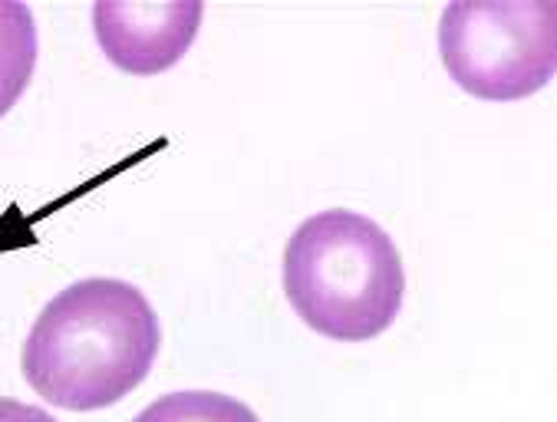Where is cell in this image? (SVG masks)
<instances>
[{
    "instance_id": "6da1fadb",
    "label": "cell",
    "mask_w": 557,
    "mask_h": 422,
    "mask_svg": "<svg viewBox=\"0 0 557 422\" xmlns=\"http://www.w3.org/2000/svg\"><path fill=\"white\" fill-rule=\"evenodd\" d=\"M159 347V313L136 284L86 277L40 310L21 367L24 380L47 402L70 412H92L143 386Z\"/></svg>"
},
{
    "instance_id": "7a4b0ae2",
    "label": "cell",
    "mask_w": 557,
    "mask_h": 422,
    "mask_svg": "<svg viewBox=\"0 0 557 422\" xmlns=\"http://www.w3.org/2000/svg\"><path fill=\"white\" fill-rule=\"evenodd\" d=\"M284 294L320 337L367 344L399 316L406 297L399 248L360 211H320L284 248Z\"/></svg>"
},
{
    "instance_id": "3957f363",
    "label": "cell",
    "mask_w": 557,
    "mask_h": 422,
    "mask_svg": "<svg viewBox=\"0 0 557 422\" xmlns=\"http://www.w3.org/2000/svg\"><path fill=\"white\" fill-rule=\"evenodd\" d=\"M438 57L453 83L475 99H528L557 70V4L456 0L438 21Z\"/></svg>"
},
{
    "instance_id": "277c9868",
    "label": "cell",
    "mask_w": 557,
    "mask_h": 422,
    "mask_svg": "<svg viewBox=\"0 0 557 422\" xmlns=\"http://www.w3.org/2000/svg\"><path fill=\"white\" fill-rule=\"evenodd\" d=\"M205 4H123L99 0L92 8V30L106 60L133 76H156L172 70L198 37Z\"/></svg>"
},
{
    "instance_id": "5b68a950",
    "label": "cell",
    "mask_w": 557,
    "mask_h": 422,
    "mask_svg": "<svg viewBox=\"0 0 557 422\" xmlns=\"http://www.w3.org/2000/svg\"><path fill=\"white\" fill-rule=\"evenodd\" d=\"M37 70V21L21 0H0V120L27 92Z\"/></svg>"
},
{
    "instance_id": "8992f818",
    "label": "cell",
    "mask_w": 557,
    "mask_h": 422,
    "mask_svg": "<svg viewBox=\"0 0 557 422\" xmlns=\"http://www.w3.org/2000/svg\"><path fill=\"white\" fill-rule=\"evenodd\" d=\"M136 422H261L258 412L225 393L211 389H182L146 406Z\"/></svg>"
},
{
    "instance_id": "52a82bcc",
    "label": "cell",
    "mask_w": 557,
    "mask_h": 422,
    "mask_svg": "<svg viewBox=\"0 0 557 422\" xmlns=\"http://www.w3.org/2000/svg\"><path fill=\"white\" fill-rule=\"evenodd\" d=\"M0 422H57V419L40 406H27L21 399H0Z\"/></svg>"
}]
</instances>
